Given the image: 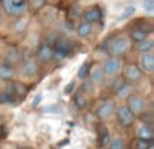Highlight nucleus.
Listing matches in <instances>:
<instances>
[{
    "label": "nucleus",
    "mask_w": 154,
    "mask_h": 149,
    "mask_svg": "<svg viewBox=\"0 0 154 149\" xmlns=\"http://www.w3.org/2000/svg\"><path fill=\"white\" fill-rule=\"evenodd\" d=\"M2 5L10 15L22 16L27 10V0H2Z\"/></svg>",
    "instance_id": "f257e3e1"
},
{
    "label": "nucleus",
    "mask_w": 154,
    "mask_h": 149,
    "mask_svg": "<svg viewBox=\"0 0 154 149\" xmlns=\"http://www.w3.org/2000/svg\"><path fill=\"white\" fill-rule=\"evenodd\" d=\"M115 113H116V119L118 123H119L122 128H130L133 126L134 121H135V115L128 110L127 106H119L118 109H115Z\"/></svg>",
    "instance_id": "f03ea898"
},
{
    "label": "nucleus",
    "mask_w": 154,
    "mask_h": 149,
    "mask_svg": "<svg viewBox=\"0 0 154 149\" xmlns=\"http://www.w3.org/2000/svg\"><path fill=\"white\" fill-rule=\"evenodd\" d=\"M123 68V61L120 60V57H109L108 60H106L103 64V73L106 76H114V74L119 73L120 69Z\"/></svg>",
    "instance_id": "7ed1b4c3"
},
{
    "label": "nucleus",
    "mask_w": 154,
    "mask_h": 149,
    "mask_svg": "<svg viewBox=\"0 0 154 149\" xmlns=\"http://www.w3.org/2000/svg\"><path fill=\"white\" fill-rule=\"evenodd\" d=\"M127 107L134 115H139L146 109V102L139 95H131L127 98Z\"/></svg>",
    "instance_id": "20e7f679"
},
{
    "label": "nucleus",
    "mask_w": 154,
    "mask_h": 149,
    "mask_svg": "<svg viewBox=\"0 0 154 149\" xmlns=\"http://www.w3.org/2000/svg\"><path fill=\"white\" fill-rule=\"evenodd\" d=\"M127 50H128V41L126 38H116L108 49L111 57H120Z\"/></svg>",
    "instance_id": "39448f33"
},
{
    "label": "nucleus",
    "mask_w": 154,
    "mask_h": 149,
    "mask_svg": "<svg viewBox=\"0 0 154 149\" xmlns=\"http://www.w3.org/2000/svg\"><path fill=\"white\" fill-rule=\"evenodd\" d=\"M115 109H116V106L112 100H104L99 104L97 110H96V115L99 119H108L115 113Z\"/></svg>",
    "instance_id": "423d86ee"
},
{
    "label": "nucleus",
    "mask_w": 154,
    "mask_h": 149,
    "mask_svg": "<svg viewBox=\"0 0 154 149\" xmlns=\"http://www.w3.org/2000/svg\"><path fill=\"white\" fill-rule=\"evenodd\" d=\"M54 52V57H58V59H65L68 57L70 53H72V46L68 41L60 40L56 42V46L53 49Z\"/></svg>",
    "instance_id": "0eeeda50"
},
{
    "label": "nucleus",
    "mask_w": 154,
    "mask_h": 149,
    "mask_svg": "<svg viewBox=\"0 0 154 149\" xmlns=\"http://www.w3.org/2000/svg\"><path fill=\"white\" fill-rule=\"evenodd\" d=\"M38 71H39V67H38V62L34 59H27L22 62V73L26 74V76H35Z\"/></svg>",
    "instance_id": "6e6552de"
},
{
    "label": "nucleus",
    "mask_w": 154,
    "mask_h": 149,
    "mask_svg": "<svg viewBox=\"0 0 154 149\" xmlns=\"http://www.w3.org/2000/svg\"><path fill=\"white\" fill-rule=\"evenodd\" d=\"M141 77H142V71H141V68H139L138 65L137 64H130L128 65L127 69H126V72H125V79L126 80L134 83V81H138Z\"/></svg>",
    "instance_id": "1a4fd4ad"
},
{
    "label": "nucleus",
    "mask_w": 154,
    "mask_h": 149,
    "mask_svg": "<svg viewBox=\"0 0 154 149\" xmlns=\"http://www.w3.org/2000/svg\"><path fill=\"white\" fill-rule=\"evenodd\" d=\"M82 19L87 23H93V22H99L101 19V10L99 7H92L87 10L82 15Z\"/></svg>",
    "instance_id": "9d476101"
},
{
    "label": "nucleus",
    "mask_w": 154,
    "mask_h": 149,
    "mask_svg": "<svg viewBox=\"0 0 154 149\" xmlns=\"http://www.w3.org/2000/svg\"><path fill=\"white\" fill-rule=\"evenodd\" d=\"M141 67L143 71L152 73L154 71V56L152 52H146V53H142L141 56Z\"/></svg>",
    "instance_id": "9b49d317"
},
{
    "label": "nucleus",
    "mask_w": 154,
    "mask_h": 149,
    "mask_svg": "<svg viewBox=\"0 0 154 149\" xmlns=\"http://www.w3.org/2000/svg\"><path fill=\"white\" fill-rule=\"evenodd\" d=\"M38 59L41 60L42 62H50L51 60L54 59V52H53V48L49 45H42L38 50Z\"/></svg>",
    "instance_id": "f8f14e48"
},
{
    "label": "nucleus",
    "mask_w": 154,
    "mask_h": 149,
    "mask_svg": "<svg viewBox=\"0 0 154 149\" xmlns=\"http://www.w3.org/2000/svg\"><path fill=\"white\" fill-rule=\"evenodd\" d=\"M138 138L147 140V141H153L154 138V130L152 125H142L138 129Z\"/></svg>",
    "instance_id": "ddd939ff"
},
{
    "label": "nucleus",
    "mask_w": 154,
    "mask_h": 149,
    "mask_svg": "<svg viewBox=\"0 0 154 149\" xmlns=\"http://www.w3.org/2000/svg\"><path fill=\"white\" fill-rule=\"evenodd\" d=\"M8 92H11L14 96H24L27 92L26 87H24V84H22V83H18V81H14L10 84V88H8Z\"/></svg>",
    "instance_id": "4468645a"
},
{
    "label": "nucleus",
    "mask_w": 154,
    "mask_h": 149,
    "mask_svg": "<svg viewBox=\"0 0 154 149\" xmlns=\"http://www.w3.org/2000/svg\"><path fill=\"white\" fill-rule=\"evenodd\" d=\"M89 79H91V83L92 84H100L101 81H103V77H104V73H103V71L100 69L99 67H95L92 69L91 68V71H89Z\"/></svg>",
    "instance_id": "2eb2a0df"
},
{
    "label": "nucleus",
    "mask_w": 154,
    "mask_h": 149,
    "mask_svg": "<svg viewBox=\"0 0 154 149\" xmlns=\"http://www.w3.org/2000/svg\"><path fill=\"white\" fill-rule=\"evenodd\" d=\"M14 73L15 72H14L12 65H8V64H2L0 65V79L2 80H5V81L12 80Z\"/></svg>",
    "instance_id": "dca6fc26"
},
{
    "label": "nucleus",
    "mask_w": 154,
    "mask_h": 149,
    "mask_svg": "<svg viewBox=\"0 0 154 149\" xmlns=\"http://www.w3.org/2000/svg\"><path fill=\"white\" fill-rule=\"evenodd\" d=\"M109 141H111V134H109V132L107 130L106 128H100V130H99V137H97L99 145H100L101 148H104L109 144Z\"/></svg>",
    "instance_id": "f3484780"
},
{
    "label": "nucleus",
    "mask_w": 154,
    "mask_h": 149,
    "mask_svg": "<svg viewBox=\"0 0 154 149\" xmlns=\"http://www.w3.org/2000/svg\"><path fill=\"white\" fill-rule=\"evenodd\" d=\"M147 34H149V31H146V30H143V29L133 30V31H131V40L137 43L142 42V41L147 40Z\"/></svg>",
    "instance_id": "a211bd4d"
},
{
    "label": "nucleus",
    "mask_w": 154,
    "mask_h": 149,
    "mask_svg": "<svg viewBox=\"0 0 154 149\" xmlns=\"http://www.w3.org/2000/svg\"><path fill=\"white\" fill-rule=\"evenodd\" d=\"M76 33H77V35H79V37H81V38L88 37V35L92 33V24L87 23V22H82V23L77 27Z\"/></svg>",
    "instance_id": "6ab92c4d"
},
{
    "label": "nucleus",
    "mask_w": 154,
    "mask_h": 149,
    "mask_svg": "<svg viewBox=\"0 0 154 149\" xmlns=\"http://www.w3.org/2000/svg\"><path fill=\"white\" fill-rule=\"evenodd\" d=\"M116 95H118V98H120V99H127L128 96L133 95V85L125 83V84L122 85V88H119V90L116 91Z\"/></svg>",
    "instance_id": "aec40b11"
},
{
    "label": "nucleus",
    "mask_w": 154,
    "mask_h": 149,
    "mask_svg": "<svg viewBox=\"0 0 154 149\" xmlns=\"http://www.w3.org/2000/svg\"><path fill=\"white\" fill-rule=\"evenodd\" d=\"M22 60V54L19 50H11L10 53L7 54V57H5V61H7L8 65H12V64H18L19 61Z\"/></svg>",
    "instance_id": "412c9836"
},
{
    "label": "nucleus",
    "mask_w": 154,
    "mask_h": 149,
    "mask_svg": "<svg viewBox=\"0 0 154 149\" xmlns=\"http://www.w3.org/2000/svg\"><path fill=\"white\" fill-rule=\"evenodd\" d=\"M91 68H92V64H91L89 61H85L84 64H82L81 67L79 68V72H77V76H79V79H85V77L89 74Z\"/></svg>",
    "instance_id": "4be33fe9"
},
{
    "label": "nucleus",
    "mask_w": 154,
    "mask_h": 149,
    "mask_svg": "<svg viewBox=\"0 0 154 149\" xmlns=\"http://www.w3.org/2000/svg\"><path fill=\"white\" fill-rule=\"evenodd\" d=\"M15 102V96L11 92H8L7 90L0 92V103L2 104H7V103H14Z\"/></svg>",
    "instance_id": "5701e85b"
},
{
    "label": "nucleus",
    "mask_w": 154,
    "mask_h": 149,
    "mask_svg": "<svg viewBox=\"0 0 154 149\" xmlns=\"http://www.w3.org/2000/svg\"><path fill=\"white\" fill-rule=\"evenodd\" d=\"M153 49V41L150 40H145L142 42H138V50L142 53H146V52H152Z\"/></svg>",
    "instance_id": "b1692460"
},
{
    "label": "nucleus",
    "mask_w": 154,
    "mask_h": 149,
    "mask_svg": "<svg viewBox=\"0 0 154 149\" xmlns=\"http://www.w3.org/2000/svg\"><path fill=\"white\" fill-rule=\"evenodd\" d=\"M139 119L143 125H152L153 126V114L150 111H143L142 114H139Z\"/></svg>",
    "instance_id": "393cba45"
},
{
    "label": "nucleus",
    "mask_w": 154,
    "mask_h": 149,
    "mask_svg": "<svg viewBox=\"0 0 154 149\" xmlns=\"http://www.w3.org/2000/svg\"><path fill=\"white\" fill-rule=\"evenodd\" d=\"M107 147H108V149H125V142L120 137H116V138L111 140Z\"/></svg>",
    "instance_id": "a878e982"
},
{
    "label": "nucleus",
    "mask_w": 154,
    "mask_h": 149,
    "mask_svg": "<svg viewBox=\"0 0 154 149\" xmlns=\"http://www.w3.org/2000/svg\"><path fill=\"white\" fill-rule=\"evenodd\" d=\"M134 14H135V7H134V5H130V7H127L119 16H118V21H125V19L133 16Z\"/></svg>",
    "instance_id": "bb28decb"
},
{
    "label": "nucleus",
    "mask_w": 154,
    "mask_h": 149,
    "mask_svg": "<svg viewBox=\"0 0 154 149\" xmlns=\"http://www.w3.org/2000/svg\"><path fill=\"white\" fill-rule=\"evenodd\" d=\"M87 103H88V99H87V96H84L82 94H79V95L75 96V104L79 109H84V107L87 106Z\"/></svg>",
    "instance_id": "cd10ccee"
},
{
    "label": "nucleus",
    "mask_w": 154,
    "mask_h": 149,
    "mask_svg": "<svg viewBox=\"0 0 154 149\" xmlns=\"http://www.w3.org/2000/svg\"><path fill=\"white\" fill-rule=\"evenodd\" d=\"M152 145H153L152 141L138 138L137 142H135V149H152Z\"/></svg>",
    "instance_id": "c85d7f7f"
},
{
    "label": "nucleus",
    "mask_w": 154,
    "mask_h": 149,
    "mask_svg": "<svg viewBox=\"0 0 154 149\" xmlns=\"http://www.w3.org/2000/svg\"><path fill=\"white\" fill-rule=\"evenodd\" d=\"M123 84H125V77H122V76L116 77V79H115V81H114V84H112V90L116 92L119 88H122Z\"/></svg>",
    "instance_id": "c756f323"
},
{
    "label": "nucleus",
    "mask_w": 154,
    "mask_h": 149,
    "mask_svg": "<svg viewBox=\"0 0 154 149\" xmlns=\"http://www.w3.org/2000/svg\"><path fill=\"white\" fill-rule=\"evenodd\" d=\"M142 7H143V10H146L147 12L152 14L154 11V0H143Z\"/></svg>",
    "instance_id": "7c9ffc66"
},
{
    "label": "nucleus",
    "mask_w": 154,
    "mask_h": 149,
    "mask_svg": "<svg viewBox=\"0 0 154 149\" xmlns=\"http://www.w3.org/2000/svg\"><path fill=\"white\" fill-rule=\"evenodd\" d=\"M45 3H46V0H32V7H34V10H38V8H41Z\"/></svg>",
    "instance_id": "2f4dec72"
},
{
    "label": "nucleus",
    "mask_w": 154,
    "mask_h": 149,
    "mask_svg": "<svg viewBox=\"0 0 154 149\" xmlns=\"http://www.w3.org/2000/svg\"><path fill=\"white\" fill-rule=\"evenodd\" d=\"M73 88H75V81H70V84L68 85L66 88H65V94H70Z\"/></svg>",
    "instance_id": "473e14b6"
},
{
    "label": "nucleus",
    "mask_w": 154,
    "mask_h": 149,
    "mask_svg": "<svg viewBox=\"0 0 154 149\" xmlns=\"http://www.w3.org/2000/svg\"><path fill=\"white\" fill-rule=\"evenodd\" d=\"M42 100V95H38L37 98L34 99V100H32V107H37L38 104H39V102Z\"/></svg>",
    "instance_id": "72a5a7b5"
},
{
    "label": "nucleus",
    "mask_w": 154,
    "mask_h": 149,
    "mask_svg": "<svg viewBox=\"0 0 154 149\" xmlns=\"http://www.w3.org/2000/svg\"><path fill=\"white\" fill-rule=\"evenodd\" d=\"M99 149H103V148H99Z\"/></svg>",
    "instance_id": "f704fd0d"
}]
</instances>
